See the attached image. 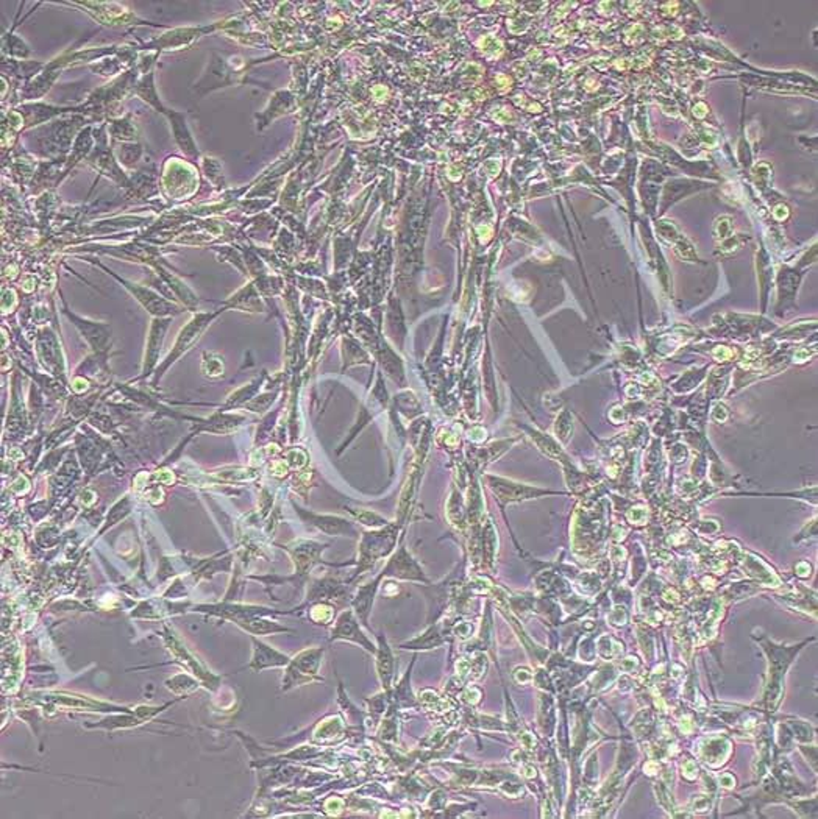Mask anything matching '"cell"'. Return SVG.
<instances>
[{
	"label": "cell",
	"instance_id": "6da1fadb",
	"mask_svg": "<svg viewBox=\"0 0 818 819\" xmlns=\"http://www.w3.org/2000/svg\"><path fill=\"white\" fill-rule=\"evenodd\" d=\"M764 649L767 651V654L770 655V682L767 685V696H765V701H767V706L770 710L773 708H776L779 701H781V693H782V679L785 676V671H787L792 660H794L795 654H798V651H800L801 646H776V644L770 643L769 646L767 644H764Z\"/></svg>",
	"mask_w": 818,
	"mask_h": 819
},
{
	"label": "cell",
	"instance_id": "7a4b0ae2",
	"mask_svg": "<svg viewBox=\"0 0 818 819\" xmlns=\"http://www.w3.org/2000/svg\"><path fill=\"white\" fill-rule=\"evenodd\" d=\"M333 638H347V640H352V642L363 644V646L372 654L377 653V648L373 646V644L367 640V637L363 634V632H361L358 623L355 621V618L352 617L350 612L349 614H344L343 617L339 618L338 628H336V630L333 632Z\"/></svg>",
	"mask_w": 818,
	"mask_h": 819
},
{
	"label": "cell",
	"instance_id": "3957f363",
	"mask_svg": "<svg viewBox=\"0 0 818 819\" xmlns=\"http://www.w3.org/2000/svg\"><path fill=\"white\" fill-rule=\"evenodd\" d=\"M377 665H378V676H379V681H382V685L384 688V693H388L391 696L392 679H394V657H392V651L389 648L388 642H386V638H383V637H379Z\"/></svg>",
	"mask_w": 818,
	"mask_h": 819
},
{
	"label": "cell",
	"instance_id": "277c9868",
	"mask_svg": "<svg viewBox=\"0 0 818 819\" xmlns=\"http://www.w3.org/2000/svg\"><path fill=\"white\" fill-rule=\"evenodd\" d=\"M255 660L252 663V667L256 669H261V668H267V667H281V665H286L288 663V657L286 655H281L280 653H276L272 648L266 646V644L262 643H256L255 642Z\"/></svg>",
	"mask_w": 818,
	"mask_h": 819
},
{
	"label": "cell",
	"instance_id": "5b68a950",
	"mask_svg": "<svg viewBox=\"0 0 818 819\" xmlns=\"http://www.w3.org/2000/svg\"><path fill=\"white\" fill-rule=\"evenodd\" d=\"M443 643V638L439 634V629L437 628H430L425 634H422L420 637L414 638V640H411L408 643L402 644L400 648L403 649H422V651H427V649H433L441 646Z\"/></svg>",
	"mask_w": 818,
	"mask_h": 819
},
{
	"label": "cell",
	"instance_id": "8992f818",
	"mask_svg": "<svg viewBox=\"0 0 818 819\" xmlns=\"http://www.w3.org/2000/svg\"><path fill=\"white\" fill-rule=\"evenodd\" d=\"M682 771H684V772H682V774H684V777L689 779V780H693L695 777L698 776L697 766H695V763L692 762V760H689V762L684 763V766H682Z\"/></svg>",
	"mask_w": 818,
	"mask_h": 819
},
{
	"label": "cell",
	"instance_id": "52a82bcc",
	"mask_svg": "<svg viewBox=\"0 0 818 819\" xmlns=\"http://www.w3.org/2000/svg\"><path fill=\"white\" fill-rule=\"evenodd\" d=\"M706 109L707 108H706L705 103H698V105L693 108V114L697 116V118H703V116H706Z\"/></svg>",
	"mask_w": 818,
	"mask_h": 819
}]
</instances>
